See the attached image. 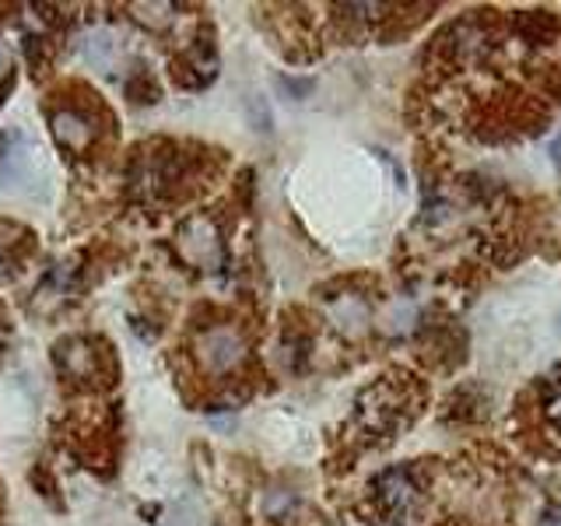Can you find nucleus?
Returning <instances> with one entry per match:
<instances>
[{
  "label": "nucleus",
  "instance_id": "nucleus-1",
  "mask_svg": "<svg viewBox=\"0 0 561 526\" xmlns=\"http://www.w3.org/2000/svg\"><path fill=\"white\" fill-rule=\"evenodd\" d=\"M175 253L193 271H204V274H215L221 271L225 263V239H221V228L210 215H193L180 225L175 232Z\"/></svg>",
  "mask_w": 561,
  "mask_h": 526
},
{
  "label": "nucleus",
  "instance_id": "nucleus-2",
  "mask_svg": "<svg viewBox=\"0 0 561 526\" xmlns=\"http://www.w3.org/2000/svg\"><path fill=\"white\" fill-rule=\"evenodd\" d=\"M0 175L11 190H32L35 183H43L39 148L25 130L8 127L0 137Z\"/></svg>",
  "mask_w": 561,
  "mask_h": 526
},
{
  "label": "nucleus",
  "instance_id": "nucleus-3",
  "mask_svg": "<svg viewBox=\"0 0 561 526\" xmlns=\"http://www.w3.org/2000/svg\"><path fill=\"white\" fill-rule=\"evenodd\" d=\"M403 414H408V390L390 379H379L376 386H368V390L362 393L358 400V421H362V428L368 432H390L397 428Z\"/></svg>",
  "mask_w": 561,
  "mask_h": 526
},
{
  "label": "nucleus",
  "instance_id": "nucleus-4",
  "mask_svg": "<svg viewBox=\"0 0 561 526\" xmlns=\"http://www.w3.org/2000/svg\"><path fill=\"white\" fill-rule=\"evenodd\" d=\"M197 358H201V365L207 368L210 376L232 373V368H239L242 358H245V338L228 323L207 327L197 338Z\"/></svg>",
  "mask_w": 561,
  "mask_h": 526
},
{
  "label": "nucleus",
  "instance_id": "nucleus-5",
  "mask_svg": "<svg viewBox=\"0 0 561 526\" xmlns=\"http://www.w3.org/2000/svg\"><path fill=\"white\" fill-rule=\"evenodd\" d=\"M57 365L60 373L70 379H99V376H110V355L102 351L99 341H88V338H67L57 344Z\"/></svg>",
  "mask_w": 561,
  "mask_h": 526
},
{
  "label": "nucleus",
  "instance_id": "nucleus-6",
  "mask_svg": "<svg viewBox=\"0 0 561 526\" xmlns=\"http://www.w3.org/2000/svg\"><path fill=\"white\" fill-rule=\"evenodd\" d=\"M327 320L333 323V330L344 333L347 341H362L368 327H373V306L368 298L358 291H341L327 298Z\"/></svg>",
  "mask_w": 561,
  "mask_h": 526
},
{
  "label": "nucleus",
  "instance_id": "nucleus-7",
  "mask_svg": "<svg viewBox=\"0 0 561 526\" xmlns=\"http://www.w3.org/2000/svg\"><path fill=\"white\" fill-rule=\"evenodd\" d=\"M376 495H379V505L386 508L390 516H411L417 502H421V488L414 481V473L408 467H390L376 481Z\"/></svg>",
  "mask_w": 561,
  "mask_h": 526
},
{
  "label": "nucleus",
  "instance_id": "nucleus-8",
  "mask_svg": "<svg viewBox=\"0 0 561 526\" xmlns=\"http://www.w3.org/2000/svg\"><path fill=\"white\" fill-rule=\"evenodd\" d=\"M49 127H53V137H57L70 155H84L95 140V119H88V113L81 110H70V105L53 113Z\"/></svg>",
  "mask_w": 561,
  "mask_h": 526
},
{
  "label": "nucleus",
  "instance_id": "nucleus-9",
  "mask_svg": "<svg viewBox=\"0 0 561 526\" xmlns=\"http://www.w3.org/2000/svg\"><path fill=\"white\" fill-rule=\"evenodd\" d=\"M215 70H218V57L204 39L197 46H190L183 57L175 60V78H180V84H186V88L207 84L210 78H215Z\"/></svg>",
  "mask_w": 561,
  "mask_h": 526
},
{
  "label": "nucleus",
  "instance_id": "nucleus-10",
  "mask_svg": "<svg viewBox=\"0 0 561 526\" xmlns=\"http://www.w3.org/2000/svg\"><path fill=\"white\" fill-rule=\"evenodd\" d=\"M130 14H134L145 28H151V32H165V28H172V22H175V4H169V0H137V4H130Z\"/></svg>",
  "mask_w": 561,
  "mask_h": 526
},
{
  "label": "nucleus",
  "instance_id": "nucleus-11",
  "mask_svg": "<svg viewBox=\"0 0 561 526\" xmlns=\"http://www.w3.org/2000/svg\"><path fill=\"white\" fill-rule=\"evenodd\" d=\"M70 277H75V267H70V263H57V267H53V271L46 274V281L39 285V291H35V302H39L43 309L64 302L67 291H70Z\"/></svg>",
  "mask_w": 561,
  "mask_h": 526
},
{
  "label": "nucleus",
  "instance_id": "nucleus-12",
  "mask_svg": "<svg viewBox=\"0 0 561 526\" xmlns=\"http://www.w3.org/2000/svg\"><path fill=\"white\" fill-rule=\"evenodd\" d=\"M84 57L99 70H113V57H116V43L110 39V32H92L84 39Z\"/></svg>",
  "mask_w": 561,
  "mask_h": 526
},
{
  "label": "nucleus",
  "instance_id": "nucleus-13",
  "mask_svg": "<svg viewBox=\"0 0 561 526\" xmlns=\"http://www.w3.org/2000/svg\"><path fill=\"white\" fill-rule=\"evenodd\" d=\"M25 239H28V232H25L22 225H14V221H0V263L11 260L18 250H22Z\"/></svg>",
  "mask_w": 561,
  "mask_h": 526
},
{
  "label": "nucleus",
  "instance_id": "nucleus-14",
  "mask_svg": "<svg viewBox=\"0 0 561 526\" xmlns=\"http://www.w3.org/2000/svg\"><path fill=\"white\" fill-rule=\"evenodd\" d=\"M291 505H295V495H291V491H285V488H274L271 495L263 499V508H267L271 516H285Z\"/></svg>",
  "mask_w": 561,
  "mask_h": 526
},
{
  "label": "nucleus",
  "instance_id": "nucleus-15",
  "mask_svg": "<svg viewBox=\"0 0 561 526\" xmlns=\"http://www.w3.org/2000/svg\"><path fill=\"white\" fill-rule=\"evenodd\" d=\"M277 84L285 88V92H288L291 99H306V95L312 92V88H316L309 78H288V75H280V78H277Z\"/></svg>",
  "mask_w": 561,
  "mask_h": 526
},
{
  "label": "nucleus",
  "instance_id": "nucleus-16",
  "mask_svg": "<svg viewBox=\"0 0 561 526\" xmlns=\"http://www.w3.org/2000/svg\"><path fill=\"white\" fill-rule=\"evenodd\" d=\"M250 119L256 130H271V113H267V102H263L260 95L250 99Z\"/></svg>",
  "mask_w": 561,
  "mask_h": 526
},
{
  "label": "nucleus",
  "instance_id": "nucleus-17",
  "mask_svg": "<svg viewBox=\"0 0 561 526\" xmlns=\"http://www.w3.org/2000/svg\"><path fill=\"white\" fill-rule=\"evenodd\" d=\"M548 155H551V162L561 169V134H554L551 137V145H548Z\"/></svg>",
  "mask_w": 561,
  "mask_h": 526
},
{
  "label": "nucleus",
  "instance_id": "nucleus-18",
  "mask_svg": "<svg viewBox=\"0 0 561 526\" xmlns=\"http://www.w3.org/2000/svg\"><path fill=\"white\" fill-rule=\"evenodd\" d=\"M8 70H11V53H8V46L0 43V81L8 78Z\"/></svg>",
  "mask_w": 561,
  "mask_h": 526
},
{
  "label": "nucleus",
  "instance_id": "nucleus-19",
  "mask_svg": "<svg viewBox=\"0 0 561 526\" xmlns=\"http://www.w3.org/2000/svg\"><path fill=\"white\" fill-rule=\"evenodd\" d=\"M4 341H8V327L0 323V347H4Z\"/></svg>",
  "mask_w": 561,
  "mask_h": 526
},
{
  "label": "nucleus",
  "instance_id": "nucleus-20",
  "mask_svg": "<svg viewBox=\"0 0 561 526\" xmlns=\"http://www.w3.org/2000/svg\"><path fill=\"white\" fill-rule=\"evenodd\" d=\"M558 320H561V316H558Z\"/></svg>",
  "mask_w": 561,
  "mask_h": 526
}]
</instances>
